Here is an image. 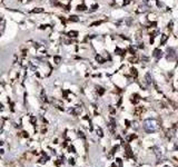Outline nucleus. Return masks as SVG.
<instances>
[{"label": "nucleus", "instance_id": "obj_1", "mask_svg": "<svg viewBox=\"0 0 178 167\" xmlns=\"http://www.w3.org/2000/svg\"><path fill=\"white\" fill-rule=\"evenodd\" d=\"M143 126H144V129L146 133H155L159 129V122L156 119H153V118L146 119L144 121Z\"/></svg>", "mask_w": 178, "mask_h": 167}, {"label": "nucleus", "instance_id": "obj_2", "mask_svg": "<svg viewBox=\"0 0 178 167\" xmlns=\"http://www.w3.org/2000/svg\"><path fill=\"white\" fill-rule=\"evenodd\" d=\"M53 61H54V64L55 65H60L61 62H62V57L61 56H59V55H54L53 56Z\"/></svg>", "mask_w": 178, "mask_h": 167}, {"label": "nucleus", "instance_id": "obj_3", "mask_svg": "<svg viewBox=\"0 0 178 167\" xmlns=\"http://www.w3.org/2000/svg\"><path fill=\"white\" fill-rule=\"evenodd\" d=\"M78 35H79V32L77 30H70L67 32V37H69V38H77Z\"/></svg>", "mask_w": 178, "mask_h": 167}, {"label": "nucleus", "instance_id": "obj_4", "mask_svg": "<svg viewBox=\"0 0 178 167\" xmlns=\"http://www.w3.org/2000/svg\"><path fill=\"white\" fill-rule=\"evenodd\" d=\"M154 57L157 58V59L161 58V57H162V51H161L160 49H155V50H154Z\"/></svg>", "mask_w": 178, "mask_h": 167}, {"label": "nucleus", "instance_id": "obj_5", "mask_svg": "<svg viewBox=\"0 0 178 167\" xmlns=\"http://www.w3.org/2000/svg\"><path fill=\"white\" fill-rule=\"evenodd\" d=\"M145 79H146V83L148 85H150L153 83V77H151V74L150 72H147L146 75H145Z\"/></svg>", "mask_w": 178, "mask_h": 167}, {"label": "nucleus", "instance_id": "obj_6", "mask_svg": "<svg viewBox=\"0 0 178 167\" xmlns=\"http://www.w3.org/2000/svg\"><path fill=\"white\" fill-rule=\"evenodd\" d=\"M95 59L97 60V62H99V64H103L105 62V59H103V57L101 55H99V54H97L95 56Z\"/></svg>", "mask_w": 178, "mask_h": 167}, {"label": "nucleus", "instance_id": "obj_7", "mask_svg": "<svg viewBox=\"0 0 178 167\" xmlns=\"http://www.w3.org/2000/svg\"><path fill=\"white\" fill-rule=\"evenodd\" d=\"M77 11H86L87 10V6L86 5H78L76 7Z\"/></svg>", "mask_w": 178, "mask_h": 167}, {"label": "nucleus", "instance_id": "obj_8", "mask_svg": "<svg viewBox=\"0 0 178 167\" xmlns=\"http://www.w3.org/2000/svg\"><path fill=\"white\" fill-rule=\"evenodd\" d=\"M147 10H148V6H146V5H142L138 7V12H145V11H147Z\"/></svg>", "mask_w": 178, "mask_h": 167}, {"label": "nucleus", "instance_id": "obj_9", "mask_svg": "<svg viewBox=\"0 0 178 167\" xmlns=\"http://www.w3.org/2000/svg\"><path fill=\"white\" fill-rule=\"evenodd\" d=\"M68 21L78 22V21H79V17H78V16H70V17L68 18Z\"/></svg>", "mask_w": 178, "mask_h": 167}, {"label": "nucleus", "instance_id": "obj_10", "mask_svg": "<svg viewBox=\"0 0 178 167\" xmlns=\"http://www.w3.org/2000/svg\"><path fill=\"white\" fill-rule=\"evenodd\" d=\"M98 8V5H94L92 7H90V9H89V12H94V11H96Z\"/></svg>", "mask_w": 178, "mask_h": 167}, {"label": "nucleus", "instance_id": "obj_11", "mask_svg": "<svg viewBox=\"0 0 178 167\" xmlns=\"http://www.w3.org/2000/svg\"><path fill=\"white\" fill-rule=\"evenodd\" d=\"M97 92H98L99 95H102L103 92H105V89L101 88V87H97Z\"/></svg>", "mask_w": 178, "mask_h": 167}, {"label": "nucleus", "instance_id": "obj_12", "mask_svg": "<svg viewBox=\"0 0 178 167\" xmlns=\"http://www.w3.org/2000/svg\"><path fill=\"white\" fill-rule=\"evenodd\" d=\"M102 24V21L100 20V21H96V22H92V24L90 25V27H95V26H99V25H101Z\"/></svg>", "mask_w": 178, "mask_h": 167}, {"label": "nucleus", "instance_id": "obj_13", "mask_svg": "<svg viewBox=\"0 0 178 167\" xmlns=\"http://www.w3.org/2000/svg\"><path fill=\"white\" fill-rule=\"evenodd\" d=\"M165 40H167V36L166 35H162V37H161V45H164Z\"/></svg>", "mask_w": 178, "mask_h": 167}, {"label": "nucleus", "instance_id": "obj_14", "mask_svg": "<svg viewBox=\"0 0 178 167\" xmlns=\"http://www.w3.org/2000/svg\"><path fill=\"white\" fill-rule=\"evenodd\" d=\"M97 133H98V136H100V137L102 136V132L100 130V129H97Z\"/></svg>", "mask_w": 178, "mask_h": 167}, {"label": "nucleus", "instance_id": "obj_15", "mask_svg": "<svg viewBox=\"0 0 178 167\" xmlns=\"http://www.w3.org/2000/svg\"><path fill=\"white\" fill-rule=\"evenodd\" d=\"M69 161H70L69 163H70V164H71V165H73V164H75V159H73V158H70Z\"/></svg>", "mask_w": 178, "mask_h": 167}, {"label": "nucleus", "instance_id": "obj_16", "mask_svg": "<svg viewBox=\"0 0 178 167\" xmlns=\"http://www.w3.org/2000/svg\"><path fill=\"white\" fill-rule=\"evenodd\" d=\"M165 167H169V166H165Z\"/></svg>", "mask_w": 178, "mask_h": 167}]
</instances>
